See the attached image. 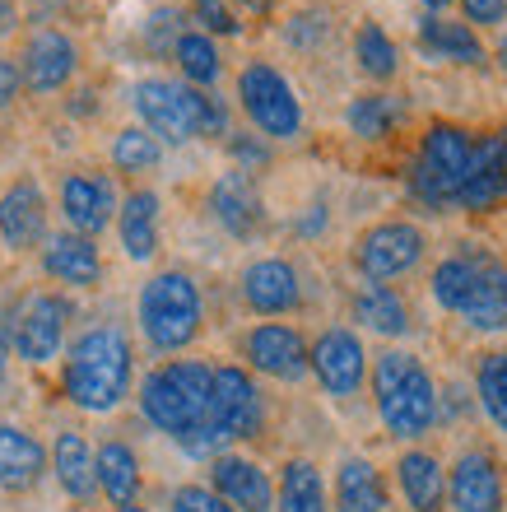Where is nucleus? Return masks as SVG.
I'll return each mask as SVG.
<instances>
[{
  "label": "nucleus",
  "instance_id": "f257e3e1",
  "mask_svg": "<svg viewBox=\"0 0 507 512\" xmlns=\"http://www.w3.org/2000/svg\"><path fill=\"white\" fill-rule=\"evenodd\" d=\"M214 368L201 359H168L140 382V415L159 433H168L187 457H219L224 438L210 419Z\"/></svg>",
  "mask_w": 507,
  "mask_h": 512
},
{
  "label": "nucleus",
  "instance_id": "f03ea898",
  "mask_svg": "<svg viewBox=\"0 0 507 512\" xmlns=\"http://www.w3.org/2000/svg\"><path fill=\"white\" fill-rule=\"evenodd\" d=\"M433 303L475 331H507V261L480 243H461L433 266Z\"/></svg>",
  "mask_w": 507,
  "mask_h": 512
},
{
  "label": "nucleus",
  "instance_id": "7ed1b4c3",
  "mask_svg": "<svg viewBox=\"0 0 507 512\" xmlns=\"http://www.w3.org/2000/svg\"><path fill=\"white\" fill-rule=\"evenodd\" d=\"M131 378H135V354L121 326H89L66 350V364H61L66 401L75 410H89V415L117 410L131 396Z\"/></svg>",
  "mask_w": 507,
  "mask_h": 512
},
{
  "label": "nucleus",
  "instance_id": "20e7f679",
  "mask_svg": "<svg viewBox=\"0 0 507 512\" xmlns=\"http://www.w3.org/2000/svg\"><path fill=\"white\" fill-rule=\"evenodd\" d=\"M373 378V401H377V419L391 438H424L438 424V382L424 368V359L410 350H382L368 368Z\"/></svg>",
  "mask_w": 507,
  "mask_h": 512
},
{
  "label": "nucleus",
  "instance_id": "39448f33",
  "mask_svg": "<svg viewBox=\"0 0 507 512\" xmlns=\"http://www.w3.org/2000/svg\"><path fill=\"white\" fill-rule=\"evenodd\" d=\"M475 140L480 135L456 122H428L410 168H405V187H410L414 201L428 205L433 215L452 210L456 191H461V182L470 173V159H475Z\"/></svg>",
  "mask_w": 507,
  "mask_h": 512
},
{
  "label": "nucleus",
  "instance_id": "423d86ee",
  "mask_svg": "<svg viewBox=\"0 0 507 512\" xmlns=\"http://www.w3.org/2000/svg\"><path fill=\"white\" fill-rule=\"evenodd\" d=\"M135 312H140V331H145L149 350H159V354L187 350L205 326L201 284L191 280L187 270H159V275L145 280Z\"/></svg>",
  "mask_w": 507,
  "mask_h": 512
},
{
  "label": "nucleus",
  "instance_id": "0eeeda50",
  "mask_svg": "<svg viewBox=\"0 0 507 512\" xmlns=\"http://www.w3.org/2000/svg\"><path fill=\"white\" fill-rule=\"evenodd\" d=\"M238 103L261 140H294L303 131V103L270 61H247L238 70Z\"/></svg>",
  "mask_w": 507,
  "mask_h": 512
},
{
  "label": "nucleus",
  "instance_id": "6e6552de",
  "mask_svg": "<svg viewBox=\"0 0 507 512\" xmlns=\"http://www.w3.org/2000/svg\"><path fill=\"white\" fill-rule=\"evenodd\" d=\"M428 252V238L419 224L410 219H377L373 229L359 233V243H354V266L368 284H391L410 275Z\"/></svg>",
  "mask_w": 507,
  "mask_h": 512
},
{
  "label": "nucleus",
  "instance_id": "1a4fd4ad",
  "mask_svg": "<svg viewBox=\"0 0 507 512\" xmlns=\"http://www.w3.org/2000/svg\"><path fill=\"white\" fill-rule=\"evenodd\" d=\"M70 298L52 294V289H38V294H28L19 303V312L10 317V350L24 359V364L42 368L52 364L61 345H66V326H70Z\"/></svg>",
  "mask_w": 507,
  "mask_h": 512
},
{
  "label": "nucleus",
  "instance_id": "9d476101",
  "mask_svg": "<svg viewBox=\"0 0 507 512\" xmlns=\"http://www.w3.org/2000/svg\"><path fill=\"white\" fill-rule=\"evenodd\" d=\"M210 419L224 443H252L266 429V396L256 387V378L238 364L214 368L210 387Z\"/></svg>",
  "mask_w": 507,
  "mask_h": 512
},
{
  "label": "nucleus",
  "instance_id": "9b49d317",
  "mask_svg": "<svg viewBox=\"0 0 507 512\" xmlns=\"http://www.w3.org/2000/svg\"><path fill=\"white\" fill-rule=\"evenodd\" d=\"M307 373H317L321 391L335 396V401L359 396V387L368 382V350H363L359 331L326 326V331L307 345Z\"/></svg>",
  "mask_w": 507,
  "mask_h": 512
},
{
  "label": "nucleus",
  "instance_id": "f8f14e48",
  "mask_svg": "<svg viewBox=\"0 0 507 512\" xmlns=\"http://www.w3.org/2000/svg\"><path fill=\"white\" fill-rule=\"evenodd\" d=\"M131 103H135L140 126H145L159 145H187V140H196V131H191V108H187V84L145 75V80H135Z\"/></svg>",
  "mask_w": 507,
  "mask_h": 512
},
{
  "label": "nucleus",
  "instance_id": "ddd939ff",
  "mask_svg": "<svg viewBox=\"0 0 507 512\" xmlns=\"http://www.w3.org/2000/svg\"><path fill=\"white\" fill-rule=\"evenodd\" d=\"M80 70V47L61 28H38L28 33L24 52H19V80L28 94H61Z\"/></svg>",
  "mask_w": 507,
  "mask_h": 512
},
{
  "label": "nucleus",
  "instance_id": "4468645a",
  "mask_svg": "<svg viewBox=\"0 0 507 512\" xmlns=\"http://www.w3.org/2000/svg\"><path fill=\"white\" fill-rule=\"evenodd\" d=\"M242 359L275 382H303L307 378V340L289 322H261L242 336Z\"/></svg>",
  "mask_w": 507,
  "mask_h": 512
},
{
  "label": "nucleus",
  "instance_id": "2eb2a0df",
  "mask_svg": "<svg viewBox=\"0 0 507 512\" xmlns=\"http://www.w3.org/2000/svg\"><path fill=\"white\" fill-rule=\"evenodd\" d=\"M242 303L256 312V317H289V312L303 308V275H298L294 261L284 256H261L242 270Z\"/></svg>",
  "mask_w": 507,
  "mask_h": 512
},
{
  "label": "nucleus",
  "instance_id": "dca6fc26",
  "mask_svg": "<svg viewBox=\"0 0 507 512\" xmlns=\"http://www.w3.org/2000/svg\"><path fill=\"white\" fill-rule=\"evenodd\" d=\"M447 503L456 512H503L507 508L503 471H498L494 452L470 447V452L456 457V466L447 471Z\"/></svg>",
  "mask_w": 507,
  "mask_h": 512
},
{
  "label": "nucleus",
  "instance_id": "f3484780",
  "mask_svg": "<svg viewBox=\"0 0 507 512\" xmlns=\"http://www.w3.org/2000/svg\"><path fill=\"white\" fill-rule=\"evenodd\" d=\"M0 243L10 252H33L47 243V191L38 187V177H14L0 191Z\"/></svg>",
  "mask_w": 507,
  "mask_h": 512
},
{
  "label": "nucleus",
  "instance_id": "a211bd4d",
  "mask_svg": "<svg viewBox=\"0 0 507 512\" xmlns=\"http://www.w3.org/2000/svg\"><path fill=\"white\" fill-rule=\"evenodd\" d=\"M210 215H214V224H219L228 238H256V233L266 229V201H261L256 177L238 173V168H228V173L214 177Z\"/></svg>",
  "mask_w": 507,
  "mask_h": 512
},
{
  "label": "nucleus",
  "instance_id": "6ab92c4d",
  "mask_svg": "<svg viewBox=\"0 0 507 512\" xmlns=\"http://www.w3.org/2000/svg\"><path fill=\"white\" fill-rule=\"evenodd\" d=\"M61 215H66L70 233L98 238V233L117 219V187L107 173H66L61 182Z\"/></svg>",
  "mask_w": 507,
  "mask_h": 512
},
{
  "label": "nucleus",
  "instance_id": "aec40b11",
  "mask_svg": "<svg viewBox=\"0 0 507 512\" xmlns=\"http://www.w3.org/2000/svg\"><path fill=\"white\" fill-rule=\"evenodd\" d=\"M210 489L233 512H270L275 508V485H270L266 466H256L252 457H238V452L210 457Z\"/></svg>",
  "mask_w": 507,
  "mask_h": 512
},
{
  "label": "nucleus",
  "instance_id": "412c9836",
  "mask_svg": "<svg viewBox=\"0 0 507 512\" xmlns=\"http://www.w3.org/2000/svg\"><path fill=\"white\" fill-rule=\"evenodd\" d=\"M507 201V149L498 135H480L475 140V159H470V173L456 191L452 210H466V215H489Z\"/></svg>",
  "mask_w": 507,
  "mask_h": 512
},
{
  "label": "nucleus",
  "instance_id": "4be33fe9",
  "mask_svg": "<svg viewBox=\"0 0 507 512\" xmlns=\"http://www.w3.org/2000/svg\"><path fill=\"white\" fill-rule=\"evenodd\" d=\"M414 47L428 56V61H447V66H470L480 70L484 66V42L480 33L461 19H442V14H424L419 19V28H414Z\"/></svg>",
  "mask_w": 507,
  "mask_h": 512
},
{
  "label": "nucleus",
  "instance_id": "5701e85b",
  "mask_svg": "<svg viewBox=\"0 0 507 512\" xmlns=\"http://www.w3.org/2000/svg\"><path fill=\"white\" fill-rule=\"evenodd\" d=\"M42 270L47 280L70 284V289H94L103 280V256H98V243L84 238V233H52L42 243Z\"/></svg>",
  "mask_w": 507,
  "mask_h": 512
},
{
  "label": "nucleus",
  "instance_id": "b1692460",
  "mask_svg": "<svg viewBox=\"0 0 507 512\" xmlns=\"http://www.w3.org/2000/svg\"><path fill=\"white\" fill-rule=\"evenodd\" d=\"M159 219H163L159 191L149 187L126 191V201L117 205V238L131 261H154V252H159Z\"/></svg>",
  "mask_w": 507,
  "mask_h": 512
},
{
  "label": "nucleus",
  "instance_id": "393cba45",
  "mask_svg": "<svg viewBox=\"0 0 507 512\" xmlns=\"http://www.w3.org/2000/svg\"><path fill=\"white\" fill-rule=\"evenodd\" d=\"M47 475V447L19 424H0V489L28 494Z\"/></svg>",
  "mask_w": 507,
  "mask_h": 512
},
{
  "label": "nucleus",
  "instance_id": "a878e982",
  "mask_svg": "<svg viewBox=\"0 0 507 512\" xmlns=\"http://www.w3.org/2000/svg\"><path fill=\"white\" fill-rule=\"evenodd\" d=\"M396 485H401L410 512H442L447 508V471L424 447H410L396 457Z\"/></svg>",
  "mask_w": 507,
  "mask_h": 512
},
{
  "label": "nucleus",
  "instance_id": "bb28decb",
  "mask_svg": "<svg viewBox=\"0 0 507 512\" xmlns=\"http://www.w3.org/2000/svg\"><path fill=\"white\" fill-rule=\"evenodd\" d=\"M94 480L98 494L112 508H126V503L140 499V457H135V447L121 443V438H107L94 452Z\"/></svg>",
  "mask_w": 507,
  "mask_h": 512
},
{
  "label": "nucleus",
  "instance_id": "cd10ccee",
  "mask_svg": "<svg viewBox=\"0 0 507 512\" xmlns=\"http://www.w3.org/2000/svg\"><path fill=\"white\" fill-rule=\"evenodd\" d=\"M349 312L373 336H387V340L410 336V303L391 284H363L359 294H354V303H349Z\"/></svg>",
  "mask_w": 507,
  "mask_h": 512
},
{
  "label": "nucleus",
  "instance_id": "c85d7f7f",
  "mask_svg": "<svg viewBox=\"0 0 507 512\" xmlns=\"http://www.w3.org/2000/svg\"><path fill=\"white\" fill-rule=\"evenodd\" d=\"M335 512H387V480L368 457L335 466Z\"/></svg>",
  "mask_w": 507,
  "mask_h": 512
},
{
  "label": "nucleus",
  "instance_id": "c756f323",
  "mask_svg": "<svg viewBox=\"0 0 507 512\" xmlns=\"http://www.w3.org/2000/svg\"><path fill=\"white\" fill-rule=\"evenodd\" d=\"M52 471H56V485L66 489V499L75 503H89L94 499V447H89V438L75 429H61L52 443Z\"/></svg>",
  "mask_w": 507,
  "mask_h": 512
},
{
  "label": "nucleus",
  "instance_id": "7c9ffc66",
  "mask_svg": "<svg viewBox=\"0 0 507 512\" xmlns=\"http://www.w3.org/2000/svg\"><path fill=\"white\" fill-rule=\"evenodd\" d=\"M405 122V98L401 94H354L345 108V126L349 135H359V140H368V145H377V140H387L396 126Z\"/></svg>",
  "mask_w": 507,
  "mask_h": 512
},
{
  "label": "nucleus",
  "instance_id": "2f4dec72",
  "mask_svg": "<svg viewBox=\"0 0 507 512\" xmlns=\"http://www.w3.org/2000/svg\"><path fill=\"white\" fill-rule=\"evenodd\" d=\"M173 61L182 70V84H191V89H214L219 75H224V56H219L214 38H205L201 28H182V38L173 47Z\"/></svg>",
  "mask_w": 507,
  "mask_h": 512
},
{
  "label": "nucleus",
  "instance_id": "473e14b6",
  "mask_svg": "<svg viewBox=\"0 0 507 512\" xmlns=\"http://www.w3.org/2000/svg\"><path fill=\"white\" fill-rule=\"evenodd\" d=\"M280 512H331V503H326V480H321V471L307 457L284 461Z\"/></svg>",
  "mask_w": 507,
  "mask_h": 512
},
{
  "label": "nucleus",
  "instance_id": "72a5a7b5",
  "mask_svg": "<svg viewBox=\"0 0 507 512\" xmlns=\"http://www.w3.org/2000/svg\"><path fill=\"white\" fill-rule=\"evenodd\" d=\"M475 396L498 433H507V350H484L475 359Z\"/></svg>",
  "mask_w": 507,
  "mask_h": 512
},
{
  "label": "nucleus",
  "instance_id": "f704fd0d",
  "mask_svg": "<svg viewBox=\"0 0 507 512\" xmlns=\"http://www.w3.org/2000/svg\"><path fill=\"white\" fill-rule=\"evenodd\" d=\"M354 61H359V70L368 75V80H396V70H401V47L391 42V33L382 24H359V33H354Z\"/></svg>",
  "mask_w": 507,
  "mask_h": 512
},
{
  "label": "nucleus",
  "instance_id": "c9c22d12",
  "mask_svg": "<svg viewBox=\"0 0 507 512\" xmlns=\"http://www.w3.org/2000/svg\"><path fill=\"white\" fill-rule=\"evenodd\" d=\"M163 159V145L145 126H121L112 140V168L117 173H154Z\"/></svg>",
  "mask_w": 507,
  "mask_h": 512
},
{
  "label": "nucleus",
  "instance_id": "e433bc0d",
  "mask_svg": "<svg viewBox=\"0 0 507 512\" xmlns=\"http://www.w3.org/2000/svg\"><path fill=\"white\" fill-rule=\"evenodd\" d=\"M191 19L201 24L205 38H242L247 28L242 0H191Z\"/></svg>",
  "mask_w": 507,
  "mask_h": 512
},
{
  "label": "nucleus",
  "instance_id": "4c0bfd02",
  "mask_svg": "<svg viewBox=\"0 0 507 512\" xmlns=\"http://www.w3.org/2000/svg\"><path fill=\"white\" fill-rule=\"evenodd\" d=\"M187 108H191V131L196 135H228V108L214 89H191L187 84Z\"/></svg>",
  "mask_w": 507,
  "mask_h": 512
},
{
  "label": "nucleus",
  "instance_id": "58836bf2",
  "mask_svg": "<svg viewBox=\"0 0 507 512\" xmlns=\"http://www.w3.org/2000/svg\"><path fill=\"white\" fill-rule=\"evenodd\" d=\"M331 38V14L326 10H298L289 24H284V42L294 52H317L321 42Z\"/></svg>",
  "mask_w": 507,
  "mask_h": 512
},
{
  "label": "nucleus",
  "instance_id": "ea45409f",
  "mask_svg": "<svg viewBox=\"0 0 507 512\" xmlns=\"http://www.w3.org/2000/svg\"><path fill=\"white\" fill-rule=\"evenodd\" d=\"M228 159L238 163V173H261L270 163V145L256 131H228Z\"/></svg>",
  "mask_w": 507,
  "mask_h": 512
},
{
  "label": "nucleus",
  "instance_id": "a19ab883",
  "mask_svg": "<svg viewBox=\"0 0 507 512\" xmlns=\"http://www.w3.org/2000/svg\"><path fill=\"white\" fill-rule=\"evenodd\" d=\"M182 38V10H154L145 24V47L154 56H168Z\"/></svg>",
  "mask_w": 507,
  "mask_h": 512
},
{
  "label": "nucleus",
  "instance_id": "79ce46f5",
  "mask_svg": "<svg viewBox=\"0 0 507 512\" xmlns=\"http://www.w3.org/2000/svg\"><path fill=\"white\" fill-rule=\"evenodd\" d=\"M168 512H233V508L205 485H177L173 499H168Z\"/></svg>",
  "mask_w": 507,
  "mask_h": 512
},
{
  "label": "nucleus",
  "instance_id": "37998d69",
  "mask_svg": "<svg viewBox=\"0 0 507 512\" xmlns=\"http://www.w3.org/2000/svg\"><path fill=\"white\" fill-rule=\"evenodd\" d=\"M466 10L470 28H503L507 24V0H456Z\"/></svg>",
  "mask_w": 507,
  "mask_h": 512
},
{
  "label": "nucleus",
  "instance_id": "c03bdc74",
  "mask_svg": "<svg viewBox=\"0 0 507 512\" xmlns=\"http://www.w3.org/2000/svg\"><path fill=\"white\" fill-rule=\"evenodd\" d=\"M19 89H24V80H19V61L0 56V108H10L14 98H19Z\"/></svg>",
  "mask_w": 507,
  "mask_h": 512
},
{
  "label": "nucleus",
  "instance_id": "a18cd8bd",
  "mask_svg": "<svg viewBox=\"0 0 507 512\" xmlns=\"http://www.w3.org/2000/svg\"><path fill=\"white\" fill-rule=\"evenodd\" d=\"M275 5H280V0H242V10L256 14V19H270V14H275Z\"/></svg>",
  "mask_w": 507,
  "mask_h": 512
},
{
  "label": "nucleus",
  "instance_id": "49530a36",
  "mask_svg": "<svg viewBox=\"0 0 507 512\" xmlns=\"http://www.w3.org/2000/svg\"><path fill=\"white\" fill-rule=\"evenodd\" d=\"M14 19H19V5H14V0H0V33H10Z\"/></svg>",
  "mask_w": 507,
  "mask_h": 512
},
{
  "label": "nucleus",
  "instance_id": "de8ad7c7",
  "mask_svg": "<svg viewBox=\"0 0 507 512\" xmlns=\"http://www.w3.org/2000/svg\"><path fill=\"white\" fill-rule=\"evenodd\" d=\"M5 364H10V331L0 322V378H5Z\"/></svg>",
  "mask_w": 507,
  "mask_h": 512
},
{
  "label": "nucleus",
  "instance_id": "09e8293b",
  "mask_svg": "<svg viewBox=\"0 0 507 512\" xmlns=\"http://www.w3.org/2000/svg\"><path fill=\"white\" fill-rule=\"evenodd\" d=\"M428 14H438V10H447V5H456V0H419Z\"/></svg>",
  "mask_w": 507,
  "mask_h": 512
},
{
  "label": "nucleus",
  "instance_id": "8fccbe9b",
  "mask_svg": "<svg viewBox=\"0 0 507 512\" xmlns=\"http://www.w3.org/2000/svg\"><path fill=\"white\" fill-rule=\"evenodd\" d=\"M498 66H503V75H507V33L498 38Z\"/></svg>",
  "mask_w": 507,
  "mask_h": 512
},
{
  "label": "nucleus",
  "instance_id": "3c124183",
  "mask_svg": "<svg viewBox=\"0 0 507 512\" xmlns=\"http://www.w3.org/2000/svg\"><path fill=\"white\" fill-rule=\"evenodd\" d=\"M117 512H149V508H140V503H126V508H117Z\"/></svg>",
  "mask_w": 507,
  "mask_h": 512
},
{
  "label": "nucleus",
  "instance_id": "603ef678",
  "mask_svg": "<svg viewBox=\"0 0 507 512\" xmlns=\"http://www.w3.org/2000/svg\"><path fill=\"white\" fill-rule=\"evenodd\" d=\"M498 140H503V149H507V122H503V131H498Z\"/></svg>",
  "mask_w": 507,
  "mask_h": 512
}]
</instances>
